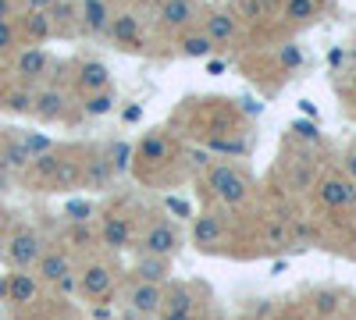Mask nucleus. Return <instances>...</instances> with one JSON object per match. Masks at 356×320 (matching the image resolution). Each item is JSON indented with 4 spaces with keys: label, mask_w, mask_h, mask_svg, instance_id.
<instances>
[{
    "label": "nucleus",
    "mask_w": 356,
    "mask_h": 320,
    "mask_svg": "<svg viewBox=\"0 0 356 320\" xmlns=\"http://www.w3.org/2000/svg\"><path fill=\"white\" fill-rule=\"evenodd\" d=\"M75 260L65 246H47L43 256L36 260V278L50 288H57L61 296H72L75 288H79V278H75Z\"/></svg>",
    "instance_id": "f257e3e1"
},
{
    "label": "nucleus",
    "mask_w": 356,
    "mask_h": 320,
    "mask_svg": "<svg viewBox=\"0 0 356 320\" xmlns=\"http://www.w3.org/2000/svg\"><path fill=\"white\" fill-rule=\"evenodd\" d=\"M136 249L139 253H150V256H175L178 249H182V231H178V224L161 214V217H150L143 224L139 231V239H136Z\"/></svg>",
    "instance_id": "f03ea898"
},
{
    "label": "nucleus",
    "mask_w": 356,
    "mask_h": 320,
    "mask_svg": "<svg viewBox=\"0 0 356 320\" xmlns=\"http://www.w3.org/2000/svg\"><path fill=\"white\" fill-rule=\"evenodd\" d=\"M207 185H211V192L218 196V203H225V207H243L253 192L250 178L232 164H211L207 167Z\"/></svg>",
    "instance_id": "7ed1b4c3"
},
{
    "label": "nucleus",
    "mask_w": 356,
    "mask_h": 320,
    "mask_svg": "<svg viewBox=\"0 0 356 320\" xmlns=\"http://www.w3.org/2000/svg\"><path fill=\"white\" fill-rule=\"evenodd\" d=\"M118 288V267L111 260H86L79 267V292L89 299V303H111Z\"/></svg>",
    "instance_id": "20e7f679"
},
{
    "label": "nucleus",
    "mask_w": 356,
    "mask_h": 320,
    "mask_svg": "<svg viewBox=\"0 0 356 320\" xmlns=\"http://www.w3.org/2000/svg\"><path fill=\"white\" fill-rule=\"evenodd\" d=\"M47 242L36 228H29V224H18L8 242H4V260L15 267V271H29V267H36V260L43 256Z\"/></svg>",
    "instance_id": "39448f33"
},
{
    "label": "nucleus",
    "mask_w": 356,
    "mask_h": 320,
    "mask_svg": "<svg viewBox=\"0 0 356 320\" xmlns=\"http://www.w3.org/2000/svg\"><path fill=\"white\" fill-rule=\"evenodd\" d=\"M97 235H100V246L107 253H125L136 246V221L125 214V210H104L97 217Z\"/></svg>",
    "instance_id": "423d86ee"
},
{
    "label": "nucleus",
    "mask_w": 356,
    "mask_h": 320,
    "mask_svg": "<svg viewBox=\"0 0 356 320\" xmlns=\"http://www.w3.org/2000/svg\"><path fill=\"white\" fill-rule=\"evenodd\" d=\"M317 203L324 210H353L356 207V182L346 171H332L317 178Z\"/></svg>",
    "instance_id": "0eeeda50"
},
{
    "label": "nucleus",
    "mask_w": 356,
    "mask_h": 320,
    "mask_svg": "<svg viewBox=\"0 0 356 320\" xmlns=\"http://www.w3.org/2000/svg\"><path fill=\"white\" fill-rule=\"evenodd\" d=\"M122 306L132 317H157L161 306H164V285H150V281L129 278L125 292H122Z\"/></svg>",
    "instance_id": "6e6552de"
},
{
    "label": "nucleus",
    "mask_w": 356,
    "mask_h": 320,
    "mask_svg": "<svg viewBox=\"0 0 356 320\" xmlns=\"http://www.w3.org/2000/svg\"><path fill=\"white\" fill-rule=\"evenodd\" d=\"M193 246L200 253H218L228 246V217L218 210H207L193 217Z\"/></svg>",
    "instance_id": "1a4fd4ad"
},
{
    "label": "nucleus",
    "mask_w": 356,
    "mask_h": 320,
    "mask_svg": "<svg viewBox=\"0 0 356 320\" xmlns=\"http://www.w3.org/2000/svg\"><path fill=\"white\" fill-rule=\"evenodd\" d=\"M193 18H196V0H161L154 11V25L161 33H178V36L193 28Z\"/></svg>",
    "instance_id": "9d476101"
},
{
    "label": "nucleus",
    "mask_w": 356,
    "mask_h": 320,
    "mask_svg": "<svg viewBox=\"0 0 356 320\" xmlns=\"http://www.w3.org/2000/svg\"><path fill=\"white\" fill-rule=\"evenodd\" d=\"M47 71H50V53H47L43 47H25V50H18V57H15V75H18L22 85L43 82Z\"/></svg>",
    "instance_id": "9b49d317"
},
{
    "label": "nucleus",
    "mask_w": 356,
    "mask_h": 320,
    "mask_svg": "<svg viewBox=\"0 0 356 320\" xmlns=\"http://www.w3.org/2000/svg\"><path fill=\"white\" fill-rule=\"evenodd\" d=\"M33 114L47 125L61 121L68 114V96H65L61 85H40V90L33 93Z\"/></svg>",
    "instance_id": "f8f14e48"
},
{
    "label": "nucleus",
    "mask_w": 356,
    "mask_h": 320,
    "mask_svg": "<svg viewBox=\"0 0 356 320\" xmlns=\"http://www.w3.org/2000/svg\"><path fill=\"white\" fill-rule=\"evenodd\" d=\"M171 153H175V142H171V135L164 132V128H154V132H146L143 139H139V146H136V160L132 164H168L171 160Z\"/></svg>",
    "instance_id": "ddd939ff"
},
{
    "label": "nucleus",
    "mask_w": 356,
    "mask_h": 320,
    "mask_svg": "<svg viewBox=\"0 0 356 320\" xmlns=\"http://www.w3.org/2000/svg\"><path fill=\"white\" fill-rule=\"evenodd\" d=\"M107 36L118 43V50H143V22L132 11H118L111 18Z\"/></svg>",
    "instance_id": "4468645a"
},
{
    "label": "nucleus",
    "mask_w": 356,
    "mask_h": 320,
    "mask_svg": "<svg viewBox=\"0 0 356 320\" xmlns=\"http://www.w3.org/2000/svg\"><path fill=\"white\" fill-rule=\"evenodd\" d=\"M111 4L107 0H79V28L89 36H104L107 28H111Z\"/></svg>",
    "instance_id": "2eb2a0df"
},
{
    "label": "nucleus",
    "mask_w": 356,
    "mask_h": 320,
    "mask_svg": "<svg viewBox=\"0 0 356 320\" xmlns=\"http://www.w3.org/2000/svg\"><path fill=\"white\" fill-rule=\"evenodd\" d=\"M114 178H118V171H114V164L107 160L104 150L89 153V160H82V185H86V189H93V192L111 189Z\"/></svg>",
    "instance_id": "dca6fc26"
},
{
    "label": "nucleus",
    "mask_w": 356,
    "mask_h": 320,
    "mask_svg": "<svg viewBox=\"0 0 356 320\" xmlns=\"http://www.w3.org/2000/svg\"><path fill=\"white\" fill-rule=\"evenodd\" d=\"M72 85H75L82 96L100 93V90H107V85H111V68L104 61H82L75 68V75H72Z\"/></svg>",
    "instance_id": "f3484780"
},
{
    "label": "nucleus",
    "mask_w": 356,
    "mask_h": 320,
    "mask_svg": "<svg viewBox=\"0 0 356 320\" xmlns=\"http://www.w3.org/2000/svg\"><path fill=\"white\" fill-rule=\"evenodd\" d=\"M129 278L136 281H150V285H168L171 281V260L168 256H150V253H139L136 264L129 271Z\"/></svg>",
    "instance_id": "a211bd4d"
},
{
    "label": "nucleus",
    "mask_w": 356,
    "mask_h": 320,
    "mask_svg": "<svg viewBox=\"0 0 356 320\" xmlns=\"http://www.w3.org/2000/svg\"><path fill=\"white\" fill-rule=\"evenodd\" d=\"M200 28L214 40V47H225V43H232L235 36H239V18H235L232 11H207Z\"/></svg>",
    "instance_id": "6ab92c4d"
},
{
    "label": "nucleus",
    "mask_w": 356,
    "mask_h": 320,
    "mask_svg": "<svg viewBox=\"0 0 356 320\" xmlns=\"http://www.w3.org/2000/svg\"><path fill=\"white\" fill-rule=\"evenodd\" d=\"M161 310H175V313H200L196 285H189V281H168V285H164V306H161Z\"/></svg>",
    "instance_id": "aec40b11"
},
{
    "label": "nucleus",
    "mask_w": 356,
    "mask_h": 320,
    "mask_svg": "<svg viewBox=\"0 0 356 320\" xmlns=\"http://www.w3.org/2000/svg\"><path fill=\"white\" fill-rule=\"evenodd\" d=\"M218 47H214V40L203 33V28H186L182 36H178V53L182 57H189V61H203V57H211Z\"/></svg>",
    "instance_id": "412c9836"
},
{
    "label": "nucleus",
    "mask_w": 356,
    "mask_h": 320,
    "mask_svg": "<svg viewBox=\"0 0 356 320\" xmlns=\"http://www.w3.org/2000/svg\"><path fill=\"white\" fill-rule=\"evenodd\" d=\"M18 33L36 47V43H43V40L54 36V22H50L47 11H25V15L18 18Z\"/></svg>",
    "instance_id": "4be33fe9"
},
{
    "label": "nucleus",
    "mask_w": 356,
    "mask_h": 320,
    "mask_svg": "<svg viewBox=\"0 0 356 320\" xmlns=\"http://www.w3.org/2000/svg\"><path fill=\"white\" fill-rule=\"evenodd\" d=\"M40 292V278L36 274H29V271H15L8 278V303L15 306H25V303H33Z\"/></svg>",
    "instance_id": "5701e85b"
},
{
    "label": "nucleus",
    "mask_w": 356,
    "mask_h": 320,
    "mask_svg": "<svg viewBox=\"0 0 356 320\" xmlns=\"http://www.w3.org/2000/svg\"><path fill=\"white\" fill-rule=\"evenodd\" d=\"M321 15V0H282L285 25H307Z\"/></svg>",
    "instance_id": "b1692460"
},
{
    "label": "nucleus",
    "mask_w": 356,
    "mask_h": 320,
    "mask_svg": "<svg viewBox=\"0 0 356 320\" xmlns=\"http://www.w3.org/2000/svg\"><path fill=\"white\" fill-rule=\"evenodd\" d=\"M65 242H68L72 249H93V246H100V235H97V221L68 224V228H65Z\"/></svg>",
    "instance_id": "393cba45"
},
{
    "label": "nucleus",
    "mask_w": 356,
    "mask_h": 320,
    "mask_svg": "<svg viewBox=\"0 0 356 320\" xmlns=\"http://www.w3.org/2000/svg\"><path fill=\"white\" fill-rule=\"evenodd\" d=\"M114 103H118V96H114L111 85H107V90H100V93L82 96V114H89V118H107V114L114 110Z\"/></svg>",
    "instance_id": "a878e982"
},
{
    "label": "nucleus",
    "mask_w": 356,
    "mask_h": 320,
    "mask_svg": "<svg viewBox=\"0 0 356 320\" xmlns=\"http://www.w3.org/2000/svg\"><path fill=\"white\" fill-rule=\"evenodd\" d=\"M47 15H50V22H54V33L79 25V4H72V0H54V4L47 8Z\"/></svg>",
    "instance_id": "bb28decb"
},
{
    "label": "nucleus",
    "mask_w": 356,
    "mask_h": 320,
    "mask_svg": "<svg viewBox=\"0 0 356 320\" xmlns=\"http://www.w3.org/2000/svg\"><path fill=\"white\" fill-rule=\"evenodd\" d=\"M61 153H43V157H33V164H29V171L36 174L40 182H47V185H54V178H57V171H61Z\"/></svg>",
    "instance_id": "cd10ccee"
},
{
    "label": "nucleus",
    "mask_w": 356,
    "mask_h": 320,
    "mask_svg": "<svg viewBox=\"0 0 356 320\" xmlns=\"http://www.w3.org/2000/svg\"><path fill=\"white\" fill-rule=\"evenodd\" d=\"M104 153H107V160L114 164V171H118V174H125V171H132L136 150L129 146L125 139H118V142H107V146H104Z\"/></svg>",
    "instance_id": "c85d7f7f"
},
{
    "label": "nucleus",
    "mask_w": 356,
    "mask_h": 320,
    "mask_svg": "<svg viewBox=\"0 0 356 320\" xmlns=\"http://www.w3.org/2000/svg\"><path fill=\"white\" fill-rule=\"evenodd\" d=\"M235 18H246V22H264L271 18V0H235Z\"/></svg>",
    "instance_id": "c756f323"
},
{
    "label": "nucleus",
    "mask_w": 356,
    "mask_h": 320,
    "mask_svg": "<svg viewBox=\"0 0 356 320\" xmlns=\"http://www.w3.org/2000/svg\"><path fill=\"white\" fill-rule=\"evenodd\" d=\"M65 217H68V224L97 221V203H89V199H68L65 203Z\"/></svg>",
    "instance_id": "7c9ffc66"
},
{
    "label": "nucleus",
    "mask_w": 356,
    "mask_h": 320,
    "mask_svg": "<svg viewBox=\"0 0 356 320\" xmlns=\"http://www.w3.org/2000/svg\"><path fill=\"white\" fill-rule=\"evenodd\" d=\"M4 164H8L11 171H25L29 164H33V153L25 150V142H22V139H11L8 146H4Z\"/></svg>",
    "instance_id": "2f4dec72"
},
{
    "label": "nucleus",
    "mask_w": 356,
    "mask_h": 320,
    "mask_svg": "<svg viewBox=\"0 0 356 320\" xmlns=\"http://www.w3.org/2000/svg\"><path fill=\"white\" fill-rule=\"evenodd\" d=\"M33 93H36V90L18 85V90H11V93L4 96V107H8L11 114H33Z\"/></svg>",
    "instance_id": "473e14b6"
},
{
    "label": "nucleus",
    "mask_w": 356,
    "mask_h": 320,
    "mask_svg": "<svg viewBox=\"0 0 356 320\" xmlns=\"http://www.w3.org/2000/svg\"><path fill=\"white\" fill-rule=\"evenodd\" d=\"M18 139L25 142V150L33 153V157H43V153H50V150H54V142H50L47 135H40V132H22Z\"/></svg>",
    "instance_id": "72a5a7b5"
},
{
    "label": "nucleus",
    "mask_w": 356,
    "mask_h": 320,
    "mask_svg": "<svg viewBox=\"0 0 356 320\" xmlns=\"http://www.w3.org/2000/svg\"><path fill=\"white\" fill-rule=\"evenodd\" d=\"M15 43H18V28H15V22H11V18H0V53L15 50Z\"/></svg>",
    "instance_id": "f704fd0d"
},
{
    "label": "nucleus",
    "mask_w": 356,
    "mask_h": 320,
    "mask_svg": "<svg viewBox=\"0 0 356 320\" xmlns=\"http://www.w3.org/2000/svg\"><path fill=\"white\" fill-rule=\"evenodd\" d=\"M314 310H317L321 317L335 313V310H339V296H335V292H328V288H324V292H314Z\"/></svg>",
    "instance_id": "c9c22d12"
},
{
    "label": "nucleus",
    "mask_w": 356,
    "mask_h": 320,
    "mask_svg": "<svg viewBox=\"0 0 356 320\" xmlns=\"http://www.w3.org/2000/svg\"><path fill=\"white\" fill-rule=\"evenodd\" d=\"M164 207H168V214H175V217H193V207H189V199L168 196V199H164Z\"/></svg>",
    "instance_id": "e433bc0d"
},
{
    "label": "nucleus",
    "mask_w": 356,
    "mask_h": 320,
    "mask_svg": "<svg viewBox=\"0 0 356 320\" xmlns=\"http://www.w3.org/2000/svg\"><path fill=\"white\" fill-rule=\"evenodd\" d=\"M292 132L300 139H307V142H321V132H317L314 121H292Z\"/></svg>",
    "instance_id": "4c0bfd02"
},
{
    "label": "nucleus",
    "mask_w": 356,
    "mask_h": 320,
    "mask_svg": "<svg viewBox=\"0 0 356 320\" xmlns=\"http://www.w3.org/2000/svg\"><path fill=\"white\" fill-rule=\"evenodd\" d=\"M122 121H125V125H136V121H143V103H129V107L122 110Z\"/></svg>",
    "instance_id": "58836bf2"
},
{
    "label": "nucleus",
    "mask_w": 356,
    "mask_h": 320,
    "mask_svg": "<svg viewBox=\"0 0 356 320\" xmlns=\"http://www.w3.org/2000/svg\"><path fill=\"white\" fill-rule=\"evenodd\" d=\"M154 320H203L200 313H175V310H161Z\"/></svg>",
    "instance_id": "ea45409f"
},
{
    "label": "nucleus",
    "mask_w": 356,
    "mask_h": 320,
    "mask_svg": "<svg viewBox=\"0 0 356 320\" xmlns=\"http://www.w3.org/2000/svg\"><path fill=\"white\" fill-rule=\"evenodd\" d=\"M282 61H285V68H296V65L303 61V53L296 50V47H282Z\"/></svg>",
    "instance_id": "a19ab883"
},
{
    "label": "nucleus",
    "mask_w": 356,
    "mask_h": 320,
    "mask_svg": "<svg viewBox=\"0 0 356 320\" xmlns=\"http://www.w3.org/2000/svg\"><path fill=\"white\" fill-rule=\"evenodd\" d=\"M342 171H346V174H349V178L356 182V146H353V150H349V153L342 157Z\"/></svg>",
    "instance_id": "79ce46f5"
},
{
    "label": "nucleus",
    "mask_w": 356,
    "mask_h": 320,
    "mask_svg": "<svg viewBox=\"0 0 356 320\" xmlns=\"http://www.w3.org/2000/svg\"><path fill=\"white\" fill-rule=\"evenodd\" d=\"M18 4H22L25 11H47V8L54 4V0H18Z\"/></svg>",
    "instance_id": "37998d69"
},
{
    "label": "nucleus",
    "mask_w": 356,
    "mask_h": 320,
    "mask_svg": "<svg viewBox=\"0 0 356 320\" xmlns=\"http://www.w3.org/2000/svg\"><path fill=\"white\" fill-rule=\"evenodd\" d=\"M342 61H346V53H342V50H328V65H332V68H339Z\"/></svg>",
    "instance_id": "c03bdc74"
},
{
    "label": "nucleus",
    "mask_w": 356,
    "mask_h": 320,
    "mask_svg": "<svg viewBox=\"0 0 356 320\" xmlns=\"http://www.w3.org/2000/svg\"><path fill=\"white\" fill-rule=\"evenodd\" d=\"M15 15V0H0V18H11Z\"/></svg>",
    "instance_id": "a18cd8bd"
},
{
    "label": "nucleus",
    "mask_w": 356,
    "mask_h": 320,
    "mask_svg": "<svg viewBox=\"0 0 356 320\" xmlns=\"http://www.w3.org/2000/svg\"><path fill=\"white\" fill-rule=\"evenodd\" d=\"M93 317H97V320H111V310H107V303H104V306H93Z\"/></svg>",
    "instance_id": "49530a36"
},
{
    "label": "nucleus",
    "mask_w": 356,
    "mask_h": 320,
    "mask_svg": "<svg viewBox=\"0 0 356 320\" xmlns=\"http://www.w3.org/2000/svg\"><path fill=\"white\" fill-rule=\"evenodd\" d=\"M300 110H303V114H307V118H317V107H314V103H310V100H303V103H300Z\"/></svg>",
    "instance_id": "de8ad7c7"
},
{
    "label": "nucleus",
    "mask_w": 356,
    "mask_h": 320,
    "mask_svg": "<svg viewBox=\"0 0 356 320\" xmlns=\"http://www.w3.org/2000/svg\"><path fill=\"white\" fill-rule=\"evenodd\" d=\"M207 71H211V75H221V71H225V61H211V65H207Z\"/></svg>",
    "instance_id": "09e8293b"
}]
</instances>
